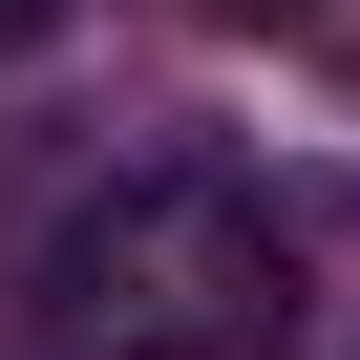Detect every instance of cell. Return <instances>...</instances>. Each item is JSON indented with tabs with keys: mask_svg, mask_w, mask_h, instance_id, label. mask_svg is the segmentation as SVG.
<instances>
[{
	"mask_svg": "<svg viewBox=\"0 0 360 360\" xmlns=\"http://www.w3.org/2000/svg\"><path fill=\"white\" fill-rule=\"evenodd\" d=\"M22 297L64 360H297V233L233 169H106Z\"/></svg>",
	"mask_w": 360,
	"mask_h": 360,
	"instance_id": "cell-1",
	"label": "cell"
},
{
	"mask_svg": "<svg viewBox=\"0 0 360 360\" xmlns=\"http://www.w3.org/2000/svg\"><path fill=\"white\" fill-rule=\"evenodd\" d=\"M43 22H64V0H0V64H22V43H43Z\"/></svg>",
	"mask_w": 360,
	"mask_h": 360,
	"instance_id": "cell-2",
	"label": "cell"
}]
</instances>
